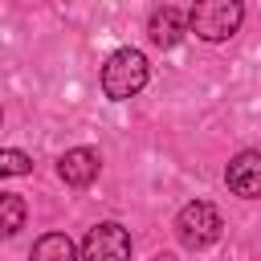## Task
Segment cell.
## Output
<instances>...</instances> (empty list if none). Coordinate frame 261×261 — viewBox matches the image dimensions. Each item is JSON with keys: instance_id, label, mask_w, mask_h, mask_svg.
<instances>
[{"instance_id": "9", "label": "cell", "mask_w": 261, "mask_h": 261, "mask_svg": "<svg viewBox=\"0 0 261 261\" xmlns=\"http://www.w3.org/2000/svg\"><path fill=\"white\" fill-rule=\"evenodd\" d=\"M24 228V200L16 192H4L0 196V232L4 237H16Z\"/></svg>"}, {"instance_id": "10", "label": "cell", "mask_w": 261, "mask_h": 261, "mask_svg": "<svg viewBox=\"0 0 261 261\" xmlns=\"http://www.w3.org/2000/svg\"><path fill=\"white\" fill-rule=\"evenodd\" d=\"M0 171H4V175H24V171H33V159H29L24 151L8 147V151H0Z\"/></svg>"}, {"instance_id": "2", "label": "cell", "mask_w": 261, "mask_h": 261, "mask_svg": "<svg viewBox=\"0 0 261 261\" xmlns=\"http://www.w3.org/2000/svg\"><path fill=\"white\" fill-rule=\"evenodd\" d=\"M245 20L241 0H196L188 12V24L200 41H228Z\"/></svg>"}, {"instance_id": "4", "label": "cell", "mask_w": 261, "mask_h": 261, "mask_svg": "<svg viewBox=\"0 0 261 261\" xmlns=\"http://www.w3.org/2000/svg\"><path fill=\"white\" fill-rule=\"evenodd\" d=\"M82 261H130V232L118 220H102L82 241Z\"/></svg>"}, {"instance_id": "6", "label": "cell", "mask_w": 261, "mask_h": 261, "mask_svg": "<svg viewBox=\"0 0 261 261\" xmlns=\"http://www.w3.org/2000/svg\"><path fill=\"white\" fill-rule=\"evenodd\" d=\"M188 29H192V24H188V16H184L175 4L155 8L151 20H147V37H151V45H159V49H175V45L184 41Z\"/></svg>"}, {"instance_id": "3", "label": "cell", "mask_w": 261, "mask_h": 261, "mask_svg": "<svg viewBox=\"0 0 261 261\" xmlns=\"http://www.w3.org/2000/svg\"><path fill=\"white\" fill-rule=\"evenodd\" d=\"M220 232H224V220L208 200H192L175 216V237H179L184 249H208V245L220 241Z\"/></svg>"}, {"instance_id": "5", "label": "cell", "mask_w": 261, "mask_h": 261, "mask_svg": "<svg viewBox=\"0 0 261 261\" xmlns=\"http://www.w3.org/2000/svg\"><path fill=\"white\" fill-rule=\"evenodd\" d=\"M224 184L232 196L241 200H257L261 196V151H241L228 159L224 167Z\"/></svg>"}, {"instance_id": "7", "label": "cell", "mask_w": 261, "mask_h": 261, "mask_svg": "<svg viewBox=\"0 0 261 261\" xmlns=\"http://www.w3.org/2000/svg\"><path fill=\"white\" fill-rule=\"evenodd\" d=\"M98 171H102V159H98V151H90V147H73V151H65V155L57 159V175H61L69 188H90V184L98 179Z\"/></svg>"}, {"instance_id": "11", "label": "cell", "mask_w": 261, "mask_h": 261, "mask_svg": "<svg viewBox=\"0 0 261 261\" xmlns=\"http://www.w3.org/2000/svg\"><path fill=\"white\" fill-rule=\"evenodd\" d=\"M155 261H175V257H171V253H159V257H155Z\"/></svg>"}, {"instance_id": "8", "label": "cell", "mask_w": 261, "mask_h": 261, "mask_svg": "<svg viewBox=\"0 0 261 261\" xmlns=\"http://www.w3.org/2000/svg\"><path fill=\"white\" fill-rule=\"evenodd\" d=\"M29 261H77V249H73V241H69L65 232H45V237L33 245Z\"/></svg>"}, {"instance_id": "1", "label": "cell", "mask_w": 261, "mask_h": 261, "mask_svg": "<svg viewBox=\"0 0 261 261\" xmlns=\"http://www.w3.org/2000/svg\"><path fill=\"white\" fill-rule=\"evenodd\" d=\"M147 77H151V65L139 49H114L102 65V94L110 102H126L147 86Z\"/></svg>"}]
</instances>
